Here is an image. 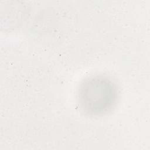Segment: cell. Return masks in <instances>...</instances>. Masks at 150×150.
I'll return each instance as SVG.
<instances>
[{
	"mask_svg": "<svg viewBox=\"0 0 150 150\" xmlns=\"http://www.w3.org/2000/svg\"><path fill=\"white\" fill-rule=\"evenodd\" d=\"M118 95L116 83L104 75H94L84 80L79 89L80 107L87 114L99 115L115 105Z\"/></svg>",
	"mask_w": 150,
	"mask_h": 150,
	"instance_id": "6da1fadb",
	"label": "cell"
}]
</instances>
